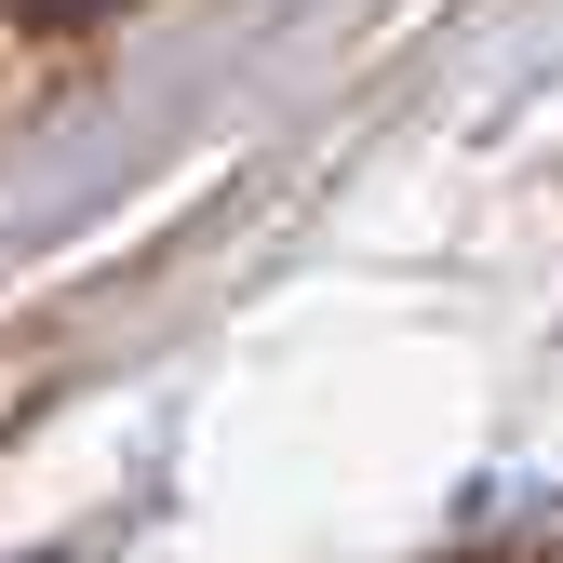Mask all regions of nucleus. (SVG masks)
<instances>
[{
    "instance_id": "obj_1",
    "label": "nucleus",
    "mask_w": 563,
    "mask_h": 563,
    "mask_svg": "<svg viewBox=\"0 0 563 563\" xmlns=\"http://www.w3.org/2000/svg\"><path fill=\"white\" fill-rule=\"evenodd\" d=\"M0 14H27V27H95L108 0H0Z\"/></svg>"
}]
</instances>
